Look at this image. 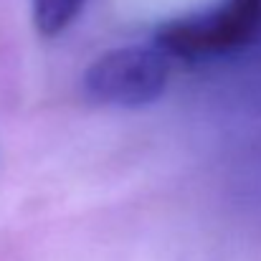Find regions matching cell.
Wrapping results in <instances>:
<instances>
[{"label":"cell","mask_w":261,"mask_h":261,"mask_svg":"<svg viewBox=\"0 0 261 261\" xmlns=\"http://www.w3.org/2000/svg\"><path fill=\"white\" fill-rule=\"evenodd\" d=\"M170 71V56L160 46H122L89 64L84 91L99 104L140 109L165 94Z\"/></svg>","instance_id":"obj_2"},{"label":"cell","mask_w":261,"mask_h":261,"mask_svg":"<svg viewBox=\"0 0 261 261\" xmlns=\"http://www.w3.org/2000/svg\"><path fill=\"white\" fill-rule=\"evenodd\" d=\"M259 41L261 0H223L208 13L173 18L155 31V46L185 61L233 54Z\"/></svg>","instance_id":"obj_1"},{"label":"cell","mask_w":261,"mask_h":261,"mask_svg":"<svg viewBox=\"0 0 261 261\" xmlns=\"http://www.w3.org/2000/svg\"><path fill=\"white\" fill-rule=\"evenodd\" d=\"M87 0H31L33 23L41 36L54 38L64 33L82 13Z\"/></svg>","instance_id":"obj_3"}]
</instances>
